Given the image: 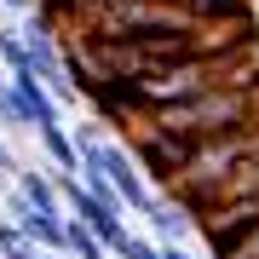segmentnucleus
Returning <instances> with one entry per match:
<instances>
[{"label": "nucleus", "mask_w": 259, "mask_h": 259, "mask_svg": "<svg viewBox=\"0 0 259 259\" xmlns=\"http://www.w3.org/2000/svg\"><path fill=\"white\" fill-rule=\"evenodd\" d=\"M259 121V81H231V87H207L196 98H179L167 110H150L139 121H127V133H161L173 144H202V139H219V133H236Z\"/></svg>", "instance_id": "f257e3e1"}, {"label": "nucleus", "mask_w": 259, "mask_h": 259, "mask_svg": "<svg viewBox=\"0 0 259 259\" xmlns=\"http://www.w3.org/2000/svg\"><path fill=\"white\" fill-rule=\"evenodd\" d=\"M259 156V121H248V127H236V133H219V139H202V144H190L185 150V161L173 167V179H167V196H179L190 213H202L213 202V190L225 185V179L236 173V167H248Z\"/></svg>", "instance_id": "f03ea898"}, {"label": "nucleus", "mask_w": 259, "mask_h": 259, "mask_svg": "<svg viewBox=\"0 0 259 259\" xmlns=\"http://www.w3.org/2000/svg\"><path fill=\"white\" fill-rule=\"evenodd\" d=\"M98 167H104V179H110V190H115V202L127 207V213H150V202H156V185H150V173L139 167V156H133L127 144H110V139H98Z\"/></svg>", "instance_id": "7ed1b4c3"}, {"label": "nucleus", "mask_w": 259, "mask_h": 259, "mask_svg": "<svg viewBox=\"0 0 259 259\" xmlns=\"http://www.w3.org/2000/svg\"><path fill=\"white\" fill-rule=\"evenodd\" d=\"M144 225H150V236H156V242H190V236H196V213L179 202V196H167V190L150 202Z\"/></svg>", "instance_id": "20e7f679"}, {"label": "nucleus", "mask_w": 259, "mask_h": 259, "mask_svg": "<svg viewBox=\"0 0 259 259\" xmlns=\"http://www.w3.org/2000/svg\"><path fill=\"white\" fill-rule=\"evenodd\" d=\"M12 87H18V98H23L29 133H35V127H52V121H64V104H58L47 87H40V75H35V69H18V75H12Z\"/></svg>", "instance_id": "39448f33"}, {"label": "nucleus", "mask_w": 259, "mask_h": 259, "mask_svg": "<svg viewBox=\"0 0 259 259\" xmlns=\"http://www.w3.org/2000/svg\"><path fill=\"white\" fill-rule=\"evenodd\" d=\"M12 190L29 196V202H35V207H47V213H64V196H58V173H52V167H18Z\"/></svg>", "instance_id": "423d86ee"}, {"label": "nucleus", "mask_w": 259, "mask_h": 259, "mask_svg": "<svg viewBox=\"0 0 259 259\" xmlns=\"http://www.w3.org/2000/svg\"><path fill=\"white\" fill-rule=\"evenodd\" d=\"M35 139H40V150H47V167H52V173H81V150H75V139H69L64 121L35 127Z\"/></svg>", "instance_id": "0eeeda50"}, {"label": "nucleus", "mask_w": 259, "mask_h": 259, "mask_svg": "<svg viewBox=\"0 0 259 259\" xmlns=\"http://www.w3.org/2000/svg\"><path fill=\"white\" fill-rule=\"evenodd\" d=\"M64 253H75V259H110V248H104L75 213H64Z\"/></svg>", "instance_id": "6e6552de"}, {"label": "nucleus", "mask_w": 259, "mask_h": 259, "mask_svg": "<svg viewBox=\"0 0 259 259\" xmlns=\"http://www.w3.org/2000/svg\"><path fill=\"white\" fill-rule=\"evenodd\" d=\"M0 133H29V115H23V98L12 87V75H0Z\"/></svg>", "instance_id": "1a4fd4ad"}, {"label": "nucleus", "mask_w": 259, "mask_h": 259, "mask_svg": "<svg viewBox=\"0 0 259 259\" xmlns=\"http://www.w3.org/2000/svg\"><path fill=\"white\" fill-rule=\"evenodd\" d=\"M0 69H6V75H18V69H29V47H23L18 23H0Z\"/></svg>", "instance_id": "9d476101"}, {"label": "nucleus", "mask_w": 259, "mask_h": 259, "mask_svg": "<svg viewBox=\"0 0 259 259\" xmlns=\"http://www.w3.org/2000/svg\"><path fill=\"white\" fill-rule=\"evenodd\" d=\"M0 259H47V248H35L12 219H0Z\"/></svg>", "instance_id": "9b49d317"}, {"label": "nucleus", "mask_w": 259, "mask_h": 259, "mask_svg": "<svg viewBox=\"0 0 259 259\" xmlns=\"http://www.w3.org/2000/svg\"><path fill=\"white\" fill-rule=\"evenodd\" d=\"M18 150H12V139H6V133H0V190H12V179H18Z\"/></svg>", "instance_id": "f8f14e48"}, {"label": "nucleus", "mask_w": 259, "mask_h": 259, "mask_svg": "<svg viewBox=\"0 0 259 259\" xmlns=\"http://www.w3.org/2000/svg\"><path fill=\"white\" fill-rule=\"evenodd\" d=\"M219 259H259V225H253V231H242V236H236Z\"/></svg>", "instance_id": "ddd939ff"}, {"label": "nucleus", "mask_w": 259, "mask_h": 259, "mask_svg": "<svg viewBox=\"0 0 259 259\" xmlns=\"http://www.w3.org/2000/svg\"><path fill=\"white\" fill-rule=\"evenodd\" d=\"M161 259H196V253L185 248V242H161Z\"/></svg>", "instance_id": "4468645a"}, {"label": "nucleus", "mask_w": 259, "mask_h": 259, "mask_svg": "<svg viewBox=\"0 0 259 259\" xmlns=\"http://www.w3.org/2000/svg\"><path fill=\"white\" fill-rule=\"evenodd\" d=\"M0 6H6V12H18V18H23V12H35L40 0H0Z\"/></svg>", "instance_id": "2eb2a0df"}, {"label": "nucleus", "mask_w": 259, "mask_h": 259, "mask_svg": "<svg viewBox=\"0 0 259 259\" xmlns=\"http://www.w3.org/2000/svg\"><path fill=\"white\" fill-rule=\"evenodd\" d=\"M47 259H75V253H47Z\"/></svg>", "instance_id": "dca6fc26"}, {"label": "nucleus", "mask_w": 259, "mask_h": 259, "mask_svg": "<svg viewBox=\"0 0 259 259\" xmlns=\"http://www.w3.org/2000/svg\"><path fill=\"white\" fill-rule=\"evenodd\" d=\"M110 259H115V253H110Z\"/></svg>", "instance_id": "f3484780"}]
</instances>
